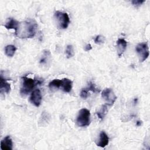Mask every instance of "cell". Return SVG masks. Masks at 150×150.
<instances>
[{
    "label": "cell",
    "mask_w": 150,
    "mask_h": 150,
    "mask_svg": "<svg viewBox=\"0 0 150 150\" xmlns=\"http://www.w3.org/2000/svg\"><path fill=\"white\" fill-rule=\"evenodd\" d=\"M38 25L34 20L19 22L15 35L19 38H32L35 36Z\"/></svg>",
    "instance_id": "1"
},
{
    "label": "cell",
    "mask_w": 150,
    "mask_h": 150,
    "mask_svg": "<svg viewBox=\"0 0 150 150\" xmlns=\"http://www.w3.org/2000/svg\"><path fill=\"white\" fill-rule=\"evenodd\" d=\"M21 79L22 80V83L20 90V93L22 96L28 95L33 90L36 85L40 84L42 83L39 80H36L26 76H22Z\"/></svg>",
    "instance_id": "2"
},
{
    "label": "cell",
    "mask_w": 150,
    "mask_h": 150,
    "mask_svg": "<svg viewBox=\"0 0 150 150\" xmlns=\"http://www.w3.org/2000/svg\"><path fill=\"white\" fill-rule=\"evenodd\" d=\"M90 112L87 108L81 109L77 115L76 122L79 127H84L88 126L90 124Z\"/></svg>",
    "instance_id": "3"
},
{
    "label": "cell",
    "mask_w": 150,
    "mask_h": 150,
    "mask_svg": "<svg viewBox=\"0 0 150 150\" xmlns=\"http://www.w3.org/2000/svg\"><path fill=\"white\" fill-rule=\"evenodd\" d=\"M54 16L60 29H64L68 27L70 23V18L66 12L56 11L54 12Z\"/></svg>",
    "instance_id": "4"
},
{
    "label": "cell",
    "mask_w": 150,
    "mask_h": 150,
    "mask_svg": "<svg viewBox=\"0 0 150 150\" xmlns=\"http://www.w3.org/2000/svg\"><path fill=\"white\" fill-rule=\"evenodd\" d=\"M135 50L141 62H143L146 60L149 55V47L146 42H142L138 44L135 47Z\"/></svg>",
    "instance_id": "5"
},
{
    "label": "cell",
    "mask_w": 150,
    "mask_h": 150,
    "mask_svg": "<svg viewBox=\"0 0 150 150\" xmlns=\"http://www.w3.org/2000/svg\"><path fill=\"white\" fill-rule=\"evenodd\" d=\"M101 97L106 102V105H112L116 101L117 97L112 90L110 88H106L101 92Z\"/></svg>",
    "instance_id": "6"
},
{
    "label": "cell",
    "mask_w": 150,
    "mask_h": 150,
    "mask_svg": "<svg viewBox=\"0 0 150 150\" xmlns=\"http://www.w3.org/2000/svg\"><path fill=\"white\" fill-rule=\"evenodd\" d=\"M42 97L39 89L37 88L32 91L30 96V101L35 107H38L40 106L42 101Z\"/></svg>",
    "instance_id": "7"
},
{
    "label": "cell",
    "mask_w": 150,
    "mask_h": 150,
    "mask_svg": "<svg viewBox=\"0 0 150 150\" xmlns=\"http://www.w3.org/2000/svg\"><path fill=\"white\" fill-rule=\"evenodd\" d=\"M109 143V138L104 131H101L99 135V138L96 141V144L98 146L104 148Z\"/></svg>",
    "instance_id": "8"
},
{
    "label": "cell",
    "mask_w": 150,
    "mask_h": 150,
    "mask_svg": "<svg viewBox=\"0 0 150 150\" xmlns=\"http://www.w3.org/2000/svg\"><path fill=\"white\" fill-rule=\"evenodd\" d=\"M12 140L9 135L4 137L1 141V149L2 150H12Z\"/></svg>",
    "instance_id": "9"
},
{
    "label": "cell",
    "mask_w": 150,
    "mask_h": 150,
    "mask_svg": "<svg viewBox=\"0 0 150 150\" xmlns=\"http://www.w3.org/2000/svg\"><path fill=\"white\" fill-rule=\"evenodd\" d=\"M127 46V42L124 39L120 38L117 41V53L119 57H121L125 52Z\"/></svg>",
    "instance_id": "10"
},
{
    "label": "cell",
    "mask_w": 150,
    "mask_h": 150,
    "mask_svg": "<svg viewBox=\"0 0 150 150\" xmlns=\"http://www.w3.org/2000/svg\"><path fill=\"white\" fill-rule=\"evenodd\" d=\"M11 85L9 83H8L6 81V80L5 79H4L2 77V76L1 75L0 77V90L1 93H9L11 91Z\"/></svg>",
    "instance_id": "11"
},
{
    "label": "cell",
    "mask_w": 150,
    "mask_h": 150,
    "mask_svg": "<svg viewBox=\"0 0 150 150\" xmlns=\"http://www.w3.org/2000/svg\"><path fill=\"white\" fill-rule=\"evenodd\" d=\"M73 86V81L67 79V78H63L62 79V84L61 88H62L63 91L65 93H69L71 91Z\"/></svg>",
    "instance_id": "12"
},
{
    "label": "cell",
    "mask_w": 150,
    "mask_h": 150,
    "mask_svg": "<svg viewBox=\"0 0 150 150\" xmlns=\"http://www.w3.org/2000/svg\"><path fill=\"white\" fill-rule=\"evenodd\" d=\"M19 23V22H18V21L13 18H8L5 24L4 25V26L7 29H13L15 32L16 31L18 28Z\"/></svg>",
    "instance_id": "13"
},
{
    "label": "cell",
    "mask_w": 150,
    "mask_h": 150,
    "mask_svg": "<svg viewBox=\"0 0 150 150\" xmlns=\"http://www.w3.org/2000/svg\"><path fill=\"white\" fill-rule=\"evenodd\" d=\"M108 112V108H107V105L106 104H104L102 105L101 107H100V108L99 109V110L98 111H97L96 114L97 117L101 120H102L105 116L106 115V114Z\"/></svg>",
    "instance_id": "14"
},
{
    "label": "cell",
    "mask_w": 150,
    "mask_h": 150,
    "mask_svg": "<svg viewBox=\"0 0 150 150\" xmlns=\"http://www.w3.org/2000/svg\"><path fill=\"white\" fill-rule=\"evenodd\" d=\"M16 50V47L12 45H8L5 47V53L8 57H12L14 55Z\"/></svg>",
    "instance_id": "15"
},
{
    "label": "cell",
    "mask_w": 150,
    "mask_h": 150,
    "mask_svg": "<svg viewBox=\"0 0 150 150\" xmlns=\"http://www.w3.org/2000/svg\"><path fill=\"white\" fill-rule=\"evenodd\" d=\"M62 84V79H54L49 84V87L52 90L53 88H59Z\"/></svg>",
    "instance_id": "16"
},
{
    "label": "cell",
    "mask_w": 150,
    "mask_h": 150,
    "mask_svg": "<svg viewBox=\"0 0 150 150\" xmlns=\"http://www.w3.org/2000/svg\"><path fill=\"white\" fill-rule=\"evenodd\" d=\"M50 56V51L48 50H45L43 51V55H42V57H41L40 60V64H45L47 63V60H48V59L49 57Z\"/></svg>",
    "instance_id": "17"
},
{
    "label": "cell",
    "mask_w": 150,
    "mask_h": 150,
    "mask_svg": "<svg viewBox=\"0 0 150 150\" xmlns=\"http://www.w3.org/2000/svg\"><path fill=\"white\" fill-rule=\"evenodd\" d=\"M66 54L67 58L69 59L72 57L74 55V52L73 46L71 45H68L66 49Z\"/></svg>",
    "instance_id": "18"
},
{
    "label": "cell",
    "mask_w": 150,
    "mask_h": 150,
    "mask_svg": "<svg viewBox=\"0 0 150 150\" xmlns=\"http://www.w3.org/2000/svg\"><path fill=\"white\" fill-rule=\"evenodd\" d=\"M105 40V38L104 36H102V35H97L95 39H94V42L96 43V44H98V45H100V44H102V43H104V42Z\"/></svg>",
    "instance_id": "19"
},
{
    "label": "cell",
    "mask_w": 150,
    "mask_h": 150,
    "mask_svg": "<svg viewBox=\"0 0 150 150\" xmlns=\"http://www.w3.org/2000/svg\"><path fill=\"white\" fill-rule=\"evenodd\" d=\"M86 88L88 90V91H91L93 93H98V92H100V90H98L97 88H96L94 84L91 81L89 83L88 87H86Z\"/></svg>",
    "instance_id": "20"
},
{
    "label": "cell",
    "mask_w": 150,
    "mask_h": 150,
    "mask_svg": "<svg viewBox=\"0 0 150 150\" xmlns=\"http://www.w3.org/2000/svg\"><path fill=\"white\" fill-rule=\"evenodd\" d=\"M88 90L87 89V88H84L81 90L80 96L83 99H86L88 97Z\"/></svg>",
    "instance_id": "21"
},
{
    "label": "cell",
    "mask_w": 150,
    "mask_h": 150,
    "mask_svg": "<svg viewBox=\"0 0 150 150\" xmlns=\"http://www.w3.org/2000/svg\"><path fill=\"white\" fill-rule=\"evenodd\" d=\"M145 2V0H133L131 1V3L135 6H138L142 5L144 2Z\"/></svg>",
    "instance_id": "22"
},
{
    "label": "cell",
    "mask_w": 150,
    "mask_h": 150,
    "mask_svg": "<svg viewBox=\"0 0 150 150\" xmlns=\"http://www.w3.org/2000/svg\"><path fill=\"white\" fill-rule=\"evenodd\" d=\"M92 49V46L91 45V44L88 43L87 45H86V46L84 47V50L85 51H90Z\"/></svg>",
    "instance_id": "23"
},
{
    "label": "cell",
    "mask_w": 150,
    "mask_h": 150,
    "mask_svg": "<svg viewBox=\"0 0 150 150\" xmlns=\"http://www.w3.org/2000/svg\"><path fill=\"white\" fill-rule=\"evenodd\" d=\"M136 125H137V126H139V125H141V121H138L137 122Z\"/></svg>",
    "instance_id": "24"
}]
</instances>
